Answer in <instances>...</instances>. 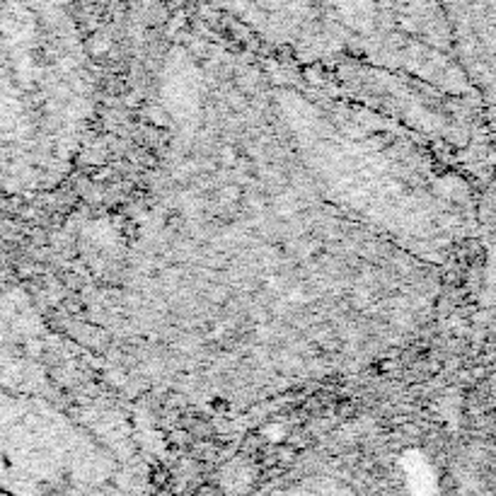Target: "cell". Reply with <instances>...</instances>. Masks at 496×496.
<instances>
[{"label": "cell", "mask_w": 496, "mask_h": 496, "mask_svg": "<svg viewBox=\"0 0 496 496\" xmlns=\"http://www.w3.org/2000/svg\"><path fill=\"white\" fill-rule=\"evenodd\" d=\"M182 160L109 305L145 377L271 392L370 363L431 317L470 228L458 180L370 111L283 94Z\"/></svg>", "instance_id": "obj_1"}]
</instances>
